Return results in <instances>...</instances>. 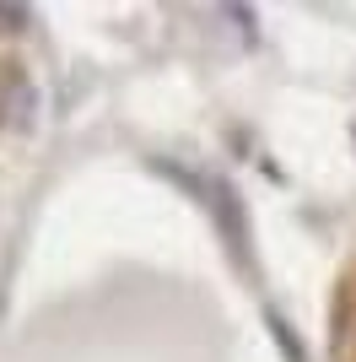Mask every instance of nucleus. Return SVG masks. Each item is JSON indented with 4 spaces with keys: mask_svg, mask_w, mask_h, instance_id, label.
Masks as SVG:
<instances>
[{
    "mask_svg": "<svg viewBox=\"0 0 356 362\" xmlns=\"http://www.w3.org/2000/svg\"><path fill=\"white\" fill-rule=\"evenodd\" d=\"M194 200L210 211V222H216V233L227 238V249H232V259H243L254 271V255H249V216H243V195H237L227 179H216V173H200V189H194Z\"/></svg>",
    "mask_w": 356,
    "mask_h": 362,
    "instance_id": "nucleus-1",
    "label": "nucleus"
},
{
    "mask_svg": "<svg viewBox=\"0 0 356 362\" xmlns=\"http://www.w3.org/2000/svg\"><path fill=\"white\" fill-rule=\"evenodd\" d=\"M38 124V87L22 60H0V130L6 136H28Z\"/></svg>",
    "mask_w": 356,
    "mask_h": 362,
    "instance_id": "nucleus-2",
    "label": "nucleus"
},
{
    "mask_svg": "<svg viewBox=\"0 0 356 362\" xmlns=\"http://www.w3.org/2000/svg\"><path fill=\"white\" fill-rule=\"evenodd\" d=\"M265 330H270V341H275V351H281L286 362H308V346H302V335L292 330V319H286L281 308H265Z\"/></svg>",
    "mask_w": 356,
    "mask_h": 362,
    "instance_id": "nucleus-3",
    "label": "nucleus"
},
{
    "mask_svg": "<svg viewBox=\"0 0 356 362\" xmlns=\"http://www.w3.org/2000/svg\"><path fill=\"white\" fill-rule=\"evenodd\" d=\"M32 28V11L28 6H0V38H16V33Z\"/></svg>",
    "mask_w": 356,
    "mask_h": 362,
    "instance_id": "nucleus-4",
    "label": "nucleus"
},
{
    "mask_svg": "<svg viewBox=\"0 0 356 362\" xmlns=\"http://www.w3.org/2000/svg\"><path fill=\"white\" fill-rule=\"evenodd\" d=\"M351 141H356V130H351Z\"/></svg>",
    "mask_w": 356,
    "mask_h": 362,
    "instance_id": "nucleus-5",
    "label": "nucleus"
}]
</instances>
